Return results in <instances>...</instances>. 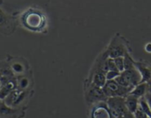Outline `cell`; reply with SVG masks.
<instances>
[{
  "mask_svg": "<svg viewBox=\"0 0 151 118\" xmlns=\"http://www.w3.org/2000/svg\"><path fill=\"white\" fill-rule=\"evenodd\" d=\"M46 18L41 12L29 10L22 16V23L27 29L32 31H41L46 26Z\"/></svg>",
  "mask_w": 151,
  "mask_h": 118,
  "instance_id": "obj_1",
  "label": "cell"
},
{
  "mask_svg": "<svg viewBox=\"0 0 151 118\" xmlns=\"http://www.w3.org/2000/svg\"><path fill=\"white\" fill-rule=\"evenodd\" d=\"M106 102L113 118H135L134 114L131 113L126 107L125 97H109Z\"/></svg>",
  "mask_w": 151,
  "mask_h": 118,
  "instance_id": "obj_2",
  "label": "cell"
},
{
  "mask_svg": "<svg viewBox=\"0 0 151 118\" xmlns=\"http://www.w3.org/2000/svg\"><path fill=\"white\" fill-rule=\"evenodd\" d=\"M103 89L106 97L109 98L115 97H125L130 94L133 88L122 86L115 80H111L107 81L106 85L103 87Z\"/></svg>",
  "mask_w": 151,
  "mask_h": 118,
  "instance_id": "obj_3",
  "label": "cell"
},
{
  "mask_svg": "<svg viewBox=\"0 0 151 118\" xmlns=\"http://www.w3.org/2000/svg\"><path fill=\"white\" fill-rule=\"evenodd\" d=\"M85 98L86 103L89 106L99 102H106L108 100V97L105 94L103 88L96 86L92 83H88L86 88Z\"/></svg>",
  "mask_w": 151,
  "mask_h": 118,
  "instance_id": "obj_4",
  "label": "cell"
},
{
  "mask_svg": "<svg viewBox=\"0 0 151 118\" xmlns=\"http://www.w3.org/2000/svg\"><path fill=\"white\" fill-rule=\"evenodd\" d=\"M28 96L29 93L27 91H22L16 88L11 91L3 101L6 105L10 107L22 108L20 106L24 103Z\"/></svg>",
  "mask_w": 151,
  "mask_h": 118,
  "instance_id": "obj_5",
  "label": "cell"
},
{
  "mask_svg": "<svg viewBox=\"0 0 151 118\" xmlns=\"http://www.w3.org/2000/svg\"><path fill=\"white\" fill-rule=\"evenodd\" d=\"M90 107L89 118H113L107 102H99Z\"/></svg>",
  "mask_w": 151,
  "mask_h": 118,
  "instance_id": "obj_6",
  "label": "cell"
},
{
  "mask_svg": "<svg viewBox=\"0 0 151 118\" xmlns=\"http://www.w3.org/2000/svg\"><path fill=\"white\" fill-rule=\"evenodd\" d=\"M25 112L22 108H13L1 102L0 104V117L3 118H22Z\"/></svg>",
  "mask_w": 151,
  "mask_h": 118,
  "instance_id": "obj_7",
  "label": "cell"
},
{
  "mask_svg": "<svg viewBox=\"0 0 151 118\" xmlns=\"http://www.w3.org/2000/svg\"><path fill=\"white\" fill-rule=\"evenodd\" d=\"M120 75L125 80L128 86L133 88L141 83V75L139 72V71L136 69V67L134 69L124 70L123 72H121Z\"/></svg>",
  "mask_w": 151,
  "mask_h": 118,
  "instance_id": "obj_8",
  "label": "cell"
},
{
  "mask_svg": "<svg viewBox=\"0 0 151 118\" xmlns=\"http://www.w3.org/2000/svg\"><path fill=\"white\" fill-rule=\"evenodd\" d=\"M135 67L142 77L141 83H147V84L151 83V69L146 63L142 62H136L134 63Z\"/></svg>",
  "mask_w": 151,
  "mask_h": 118,
  "instance_id": "obj_9",
  "label": "cell"
},
{
  "mask_svg": "<svg viewBox=\"0 0 151 118\" xmlns=\"http://www.w3.org/2000/svg\"><path fill=\"white\" fill-rule=\"evenodd\" d=\"M127 51L125 50L124 45L122 44H111L106 51L108 56L110 58H116L118 57H124Z\"/></svg>",
  "mask_w": 151,
  "mask_h": 118,
  "instance_id": "obj_10",
  "label": "cell"
},
{
  "mask_svg": "<svg viewBox=\"0 0 151 118\" xmlns=\"http://www.w3.org/2000/svg\"><path fill=\"white\" fill-rule=\"evenodd\" d=\"M139 99L133 94H129L125 97V103L126 107L132 114L137 112L139 107Z\"/></svg>",
  "mask_w": 151,
  "mask_h": 118,
  "instance_id": "obj_11",
  "label": "cell"
},
{
  "mask_svg": "<svg viewBox=\"0 0 151 118\" xmlns=\"http://www.w3.org/2000/svg\"><path fill=\"white\" fill-rule=\"evenodd\" d=\"M107 82V78H106V74L100 71H94V73L93 75L91 83L96 86L103 88L106 85Z\"/></svg>",
  "mask_w": 151,
  "mask_h": 118,
  "instance_id": "obj_12",
  "label": "cell"
},
{
  "mask_svg": "<svg viewBox=\"0 0 151 118\" xmlns=\"http://www.w3.org/2000/svg\"><path fill=\"white\" fill-rule=\"evenodd\" d=\"M147 86H148V84L147 83H140L131 90L130 94L136 96L138 98H141V97H145L147 94Z\"/></svg>",
  "mask_w": 151,
  "mask_h": 118,
  "instance_id": "obj_13",
  "label": "cell"
},
{
  "mask_svg": "<svg viewBox=\"0 0 151 118\" xmlns=\"http://www.w3.org/2000/svg\"><path fill=\"white\" fill-rule=\"evenodd\" d=\"M17 82V88L22 91H27L29 87V81L26 77H20L16 81Z\"/></svg>",
  "mask_w": 151,
  "mask_h": 118,
  "instance_id": "obj_14",
  "label": "cell"
},
{
  "mask_svg": "<svg viewBox=\"0 0 151 118\" xmlns=\"http://www.w3.org/2000/svg\"><path fill=\"white\" fill-rule=\"evenodd\" d=\"M139 108L142 109V112H144L149 117L151 118V109L146 100L145 97H143L139 99Z\"/></svg>",
  "mask_w": 151,
  "mask_h": 118,
  "instance_id": "obj_15",
  "label": "cell"
},
{
  "mask_svg": "<svg viewBox=\"0 0 151 118\" xmlns=\"http://www.w3.org/2000/svg\"><path fill=\"white\" fill-rule=\"evenodd\" d=\"M135 61L132 59V58L129 55L128 53H125L124 55V66H125V70L126 69H131L135 68Z\"/></svg>",
  "mask_w": 151,
  "mask_h": 118,
  "instance_id": "obj_16",
  "label": "cell"
},
{
  "mask_svg": "<svg viewBox=\"0 0 151 118\" xmlns=\"http://www.w3.org/2000/svg\"><path fill=\"white\" fill-rule=\"evenodd\" d=\"M114 63L116 64V68L119 72H122L125 70V66H124V57H118L114 58Z\"/></svg>",
  "mask_w": 151,
  "mask_h": 118,
  "instance_id": "obj_17",
  "label": "cell"
},
{
  "mask_svg": "<svg viewBox=\"0 0 151 118\" xmlns=\"http://www.w3.org/2000/svg\"><path fill=\"white\" fill-rule=\"evenodd\" d=\"M11 70L13 73L20 75V74H22L23 72L24 66L19 63H15L11 66Z\"/></svg>",
  "mask_w": 151,
  "mask_h": 118,
  "instance_id": "obj_18",
  "label": "cell"
},
{
  "mask_svg": "<svg viewBox=\"0 0 151 118\" xmlns=\"http://www.w3.org/2000/svg\"><path fill=\"white\" fill-rule=\"evenodd\" d=\"M120 75V72L117 71H108L106 73V78L107 81H111V80H115L119 75Z\"/></svg>",
  "mask_w": 151,
  "mask_h": 118,
  "instance_id": "obj_19",
  "label": "cell"
},
{
  "mask_svg": "<svg viewBox=\"0 0 151 118\" xmlns=\"http://www.w3.org/2000/svg\"><path fill=\"white\" fill-rule=\"evenodd\" d=\"M107 63H108V67H109V71L111 70V71H117L119 72L116 68V64L114 63V60L113 58H109L107 60Z\"/></svg>",
  "mask_w": 151,
  "mask_h": 118,
  "instance_id": "obj_20",
  "label": "cell"
},
{
  "mask_svg": "<svg viewBox=\"0 0 151 118\" xmlns=\"http://www.w3.org/2000/svg\"><path fill=\"white\" fill-rule=\"evenodd\" d=\"M134 115L135 118H150L144 112L142 111V109L139 107L137 109V112L134 114Z\"/></svg>",
  "mask_w": 151,
  "mask_h": 118,
  "instance_id": "obj_21",
  "label": "cell"
},
{
  "mask_svg": "<svg viewBox=\"0 0 151 118\" xmlns=\"http://www.w3.org/2000/svg\"><path fill=\"white\" fill-rule=\"evenodd\" d=\"M145 97L146 100H147V103H148L149 106H150L151 109V91H147Z\"/></svg>",
  "mask_w": 151,
  "mask_h": 118,
  "instance_id": "obj_22",
  "label": "cell"
},
{
  "mask_svg": "<svg viewBox=\"0 0 151 118\" xmlns=\"http://www.w3.org/2000/svg\"><path fill=\"white\" fill-rule=\"evenodd\" d=\"M145 50H147L148 53H151V43H148V44L146 45Z\"/></svg>",
  "mask_w": 151,
  "mask_h": 118,
  "instance_id": "obj_23",
  "label": "cell"
},
{
  "mask_svg": "<svg viewBox=\"0 0 151 118\" xmlns=\"http://www.w3.org/2000/svg\"><path fill=\"white\" fill-rule=\"evenodd\" d=\"M2 101H3V100H1V99H0V104H1V102H2Z\"/></svg>",
  "mask_w": 151,
  "mask_h": 118,
  "instance_id": "obj_24",
  "label": "cell"
}]
</instances>
